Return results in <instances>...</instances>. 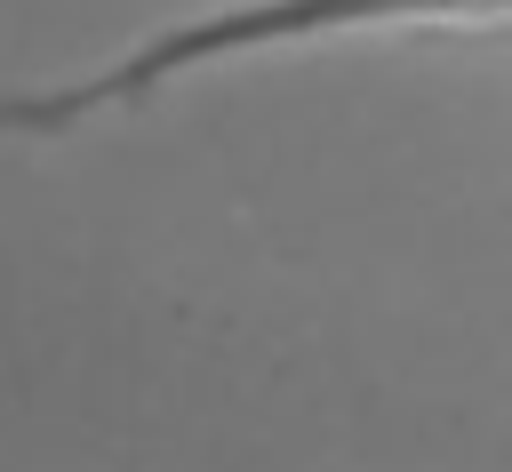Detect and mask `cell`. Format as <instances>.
Here are the masks:
<instances>
[{"instance_id": "obj_1", "label": "cell", "mask_w": 512, "mask_h": 472, "mask_svg": "<svg viewBox=\"0 0 512 472\" xmlns=\"http://www.w3.org/2000/svg\"><path fill=\"white\" fill-rule=\"evenodd\" d=\"M504 0H208L192 16L152 24L144 40H128L120 56L72 72V80H40V88H0V136H72L88 120L136 112L160 88L240 64V56H280V48H320V40H352V32H408V24H496Z\"/></svg>"}]
</instances>
